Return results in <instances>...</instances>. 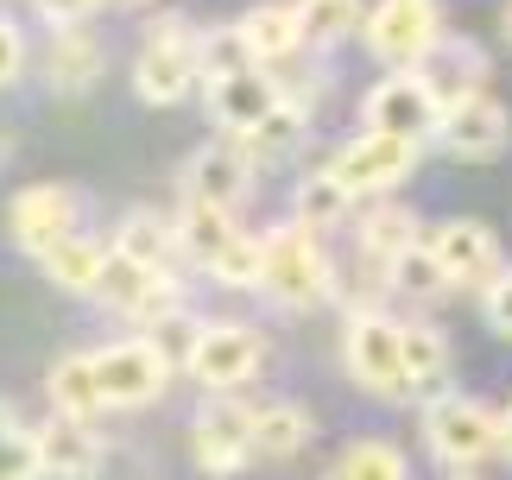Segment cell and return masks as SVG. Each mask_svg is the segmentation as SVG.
<instances>
[{"label":"cell","mask_w":512,"mask_h":480,"mask_svg":"<svg viewBox=\"0 0 512 480\" xmlns=\"http://www.w3.org/2000/svg\"><path fill=\"white\" fill-rule=\"evenodd\" d=\"M260 291L272 297L279 310H310L336 291V266H329L323 240L310 234L304 222H279L266 234V278Z\"/></svg>","instance_id":"1"},{"label":"cell","mask_w":512,"mask_h":480,"mask_svg":"<svg viewBox=\"0 0 512 480\" xmlns=\"http://www.w3.org/2000/svg\"><path fill=\"white\" fill-rule=\"evenodd\" d=\"M342 367L354 373V386H367L373 398H405V323H392L386 310H348L342 323Z\"/></svg>","instance_id":"2"},{"label":"cell","mask_w":512,"mask_h":480,"mask_svg":"<svg viewBox=\"0 0 512 480\" xmlns=\"http://www.w3.org/2000/svg\"><path fill=\"white\" fill-rule=\"evenodd\" d=\"M361 38L386 70H418L424 57L443 45V7L437 0H380V7L367 13Z\"/></svg>","instance_id":"3"},{"label":"cell","mask_w":512,"mask_h":480,"mask_svg":"<svg viewBox=\"0 0 512 480\" xmlns=\"http://www.w3.org/2000/svg\"><path fill=\"white\" fill-rule=\"evenodd\" d=\"M424 443L443 468H475L481 455L500 449V411L468 392H449L437 405H424Z\"/></svg>","instance_id":"4"},{"label":"cell","mask_w":512,"mask_h":480,"mask_svg":"<svg viewBox=\"0 0 512 480\" xmlns=\"http://www.w3.org/2000/svg\"><path fill=\"white\" fill-rule=\"evenodd\" d=\"M184 367L196 373V386H209L215 398H234V392H241L253 373L266 367V342H260V329H241V323H209V329H196V335H190Z\"/></svg>","instance_id":"5"},{"label":"cell","mask_w":512,"mask_h":480,"mask_svg":"<svg viewBox=\"0 0 512 480\" xmlns=\"http://www.w3.org/2000/svg\"><path fill=\"white\" fill-rule=\"evenodd\" d=\"M95 379L108 405H152L171 386V354L152 335H127V342L95 348Z\"/></svg>","instance_id":"6"},{"label":"cell","mask_w":512,"mask_h":480,"mask_svg":"<svg viewBox=\"0 0 512 480\" xmlns=\"http://www.w3.org/2000/svg\"><path fill=\"white\" fill-rule=\"evenodd\" d=\"M418 158H424V146L418 139H399V133H354L348 146L336 152V171L342 184L354 190V196H386L392 184H405L411 171H418Z\"/></svg>","instance_id":"7"},{"label":"cell","mask_w":512,"mask_h":480,"mask_svg":"<svg viewBox=\"0 0 512 480\" xmlns=\"http://www.w3.org/2000/svg\"><path fill=\"white\" fill-rule=\"evenodd\" d=\"M190 455H196V468L215 474V480L241 474L253 455H260V443H253V405L215 398L209 411H196V424H190Z\"/></svg>","instance_id":"8"},{"label":"cell","mask_w":512,"mask_h":480,"mask_svg":"<svg viewBox=\"0 0 512 480\" xmlns=\"http://www.w3.org/2000/svg\"><path fill=\"white\" fill-rule=\"evenodd\" d=\"M361 114H367V127H373V133H399V139H418V146H424L430 133H437V120H443L437 95L424 89V76H418V70H386L380 83L367 89Z\"/></svg>","instance_id":"9"},{"label":"cell","mask_w":512,"mask_h":480,"mask_svg":"<svg viewBox=\"0 0 512 480\" xmlns=\"http://www.w3.org/2000/svg\"><path fill=\"white\" fill-rule=\"evenodd\" d=\"M7 222H13V240H19L32 259H45L51 247H64L70 234H83V228H76V190H64V184H32V190H19L13 209H7Z\"/></svg>","instance_id":"10"},{"label":"cell","mask_w":512,"mask_h":480,"mask_svg":"<svg viewBox=\"0 0 512 480\" xmlns=\"http://www.w3.org/2000/svg\"><path fill=\"white\" fill-rule=\"evenodd\" d=\"M487 51L475 45V38H449L443 32V45L418 64V76H424V89L437 95V108L449 114V108H462V102H475V95L487 89Z\"/></svg>","instance_id":"11"},{"label":"cell","mask_w":512,"mask_h":480,"mask_svg":"<svg viewBox=\"0 0 512 480\" xmlns=\"http://www.w3.org/2000/svg\"><path fill=\"white\" fill-rule=\"evenodd\" d=\"M184 190H190V203H209V209H241L247 203V190H253V158L241 146H203V152H190V165H184Z\"/></svg>","instance_id":"12"},{"label":"cell","mask_w":512,"mask_h":480,"mask_svg":"<svg viewBox=\"0 0 512 480\" xmlns=\"http://www.w3.org/2000/svg\"><path fill=\"white\" fill-rule=\"evenodd\" d=\"M279 102H285V89H279L272 70H247V76H228V83H209V114H215V127L234 133V139L260 133Z\"/></svg>","instance_id":"13"},{"label":"cell","mask_w":512,"mask_h":480,"mask_svg":"<svg viewBox=\"0 0 512 480\" xmlns=\"http://www.w3.org/2000/svg\"><path fill=\"white\" fill-rule=\"evenodd\" d=\"M430 253L443 259L449 285H481L487 291L500 278V240L481 222H443L437 234H430Z\"/></svg>","instance_id":"14"},{"label":"cell","mask_w":512,"mask_h":480,"mask_svg":"<svg viewBox=\"0 0 512 480\" xmlns=\"http://www.w3.org/2000/svg\"><path fill=\"white\" fill-rule=\"evenodd\" d=\"M32 436H38V474H51V480H95L102 474V436H95V424L51 417Z\"/></svg>","instance_id":"15"},{"label":"cell","mask_w":512,"mask_h":480,"mask_svg":"<svg viewBox=\"0 0 512 480\" xmlns=\"http://www.w3.org/2000/svg\"><path fill=\"white\" fill-rule=\"evenodd\" d=\"M437 139L456 158H494L506 139H512V120L500 102H487V95H475V102H462V108H449L437 120Z\"/></svg>","instance_id":"16"},{"label":"cell","mask_w":512,"mask_h":480,"mask_svg":"<svg viewBox=\"0 0 512 480\" xmlns=\"http://www.w3.org/2000/svg\"><path fill=\"white\" fill-rule=\"evenodd\" d=\"M45 398H51L57 417H70V424H95V417L108 411L102 379H95V354H57L51 373H45Z\"/></svg>","instance_id":"17"},{"label":"cell","mask_w":512,"mask_h":480,"mask_svg":"<svg viewBox=\"0 0 512 480\" xmlns=\"http://www.w3.org/2000/svg\"><path fill=\"white\" fill-rule=\"evenodd\" d=\"M449 335L437 323H405V398L418 405H437L449 398Z\"/></svg>","instance_id":"18"},{"label":"cell","mask_w":512,"mask_h":480,"mask_svg":"<svg viewBox=\"0 0 512 480\" xmlns=\"http://www.w3.org/2000/svg\"><path fill=\"white\" fill-rule=\"evenodd\" d=\"M196 76H203L196 51H165V45H146L140 57H133V95H140V102H152V108L184 102Z\"/></svg>","instance_id":"19"},{"label":"cell","mask_w":512,"mask_h":480,"mask_svg":"<svg viewBox=\"0 0 512 480\" xmlns=\"http://www.w3.org/2000/svg\"><path fill=\"white\" fill-rule=\"evenodd\" d=\"M45 83L57 95H83L102 83V45L83 32V26H70V32H57L51 38V51H45Z\"/></svg>","instance_id":"20"},{"label":"cell","mask_w":512,"mask_h":480,"mask_svg":"<svg viewBox=\"0 0 512 480\" xmlns=\"http://www.w3.org/2000/svg\"><path fill=\"white\" fill-rule=\"evenodd\" d=\"M108 259H114L108 240H95V234H70L64 247H51L45 259H38V266H45V278H51L57 291H102Z\"/></svg>","instance_id":"21"},{"label":"cell","mask_w":512,"mask_h":480,"mask_svg":"<svg viewBox=\"0 0 512 480\" xmlns=\"http://www.w3.org/2000/svg\"><path fill=\"white\" fill-rule=\"evenodd\" d=\"M241 32L253 38L260 64H285V57H298L310 45L304 38V7H285V0H266V7L241 13Z\"/></svg>","instance_id":"22"},{"label":"cell","mask_w":512,"mask_h":480,"mask_svg":"<svg viewBox=\"0 0 512 480\" xmlns=\"http://www.w3.org/2000/svg\"><path fill=\"white\" fill-rule=\"evenodd\" d=\"M411 247H424V228H418V215L399 209V203H380V209H367V222H361V253L373 259V266H399V259Z\"/></svg>","instance_id":"23"},{"label":"cell","mask_w":512,"mask_h":480,"mask_svg":"<svg viewBox=\"0 0 512 480\" xmlns=\"http://www.w3.org/2000/svg\"><path fill=\"white\" fill-rule=\"evenodd\" d=\"M348 209H354V190L342 184L336 171H304L298 190H291V222H304L310 234H317V228H336Z\"/></svg>","instance_id":"24"},{"label":"cell","mask_w":512,"mask_h":480,"mask_svg":"<svg viewBox=\"0 0 512 480\" xmlns=\"http://www.w3.org/2000/svg\"><path fill=\"white\" fill-rule=\"evenodd\" d=\"M310 436H317V417H310L304 405H291V398H279V405H253V443H260V455H298Z\"/></svg>","instance_id":"25"},{"label":"cell","mask_w":512,"mask_h":480,"mask_svg":"<svg viewBox=\"0 0 512 480\" xmlns=\"http://www.w3.org/2000/svg\"><path fill=\"white\" fill-rule=\"evenodd\" d=\"M234 240V215L228 209H209V203H184V215H177V247H184L196 266H215L222 259V247Z\"/></svg>","instance_id":"26"},{"label":"cell","mask_w":512,"mask_h":480,"mask_svg":"<svg viewBox=\"0 0 512 480\" xmlns=\"http://www.w3.org/2000/svg\"><path fill=\"white\" fill-rule=\"evenodd\" d=\"M196 64H203L209 83H228V76L260 70V51H253V38L241 32V19H234V26H209V32H203V45H196Z\"/></svg>","instance_id":"27"},{"label":"cell","mask_w":512,"mask_h":480,"mask_svg":"<svg viewBox=\"0 0 512 480\" xmlns=\"http://www.w3.org/2000/svg\"><path fill=\"white\" fill-rule=\"evenodd\" d=\"M165 247H177V228H165V215H152V209H133L114 228V253L146 266V272H165Z\"/></svg>","instance_id":"28"},{"label":"cell","mask_w":512,"mask_h":480,"mask_svg":"<svg viewBox=\"0 0 512 480\" xmlns=\"http://www.w3.org/2000/svg\"><path fill=\"white\" fill-rule=\"evenodd\" d=\"M386 285L399 291V297H411V304H437L443 291H456V285H449V272H443V259L430 253V240H424V247H411L399 266H386Z\"/></svg>","instance_id":"29"},{"label":"cell","mask_w":512,"mask_h":480,"mask_svg":"<svg viewBox=\"0 0 512 480\" xmlns=\"http://www.w3.org/2000/svg\"><path fill=\"white\" fill-rule=\"evenodd\" d=\"M336 480H411V468H405L399 443H386V436H361V443L342 449Z\"/></svg>","instance_id":"30"},{"label":"cell","mask_w":512,"mask_h":480,"mask_svg":"<svg viewBox=\"0 0 512 480\" xmlns=\"http://www.w3.org/2000/svg\"><path fill=\"white\" fill-rule=\"evenodd\" d=\"M304 133H310V108H304V102H279V108L266 114L260 133L241 139V152H247V158H260V152H266V158H285V152L304 146Z\"/></svg>","instance_id":"31"},{"label":"cell","mask_w":512,"mask_h":480,"mask_svg":"<svg viewBox=\"0 0 512 480\" xmlns=\"http://www.w3.org/2000/svg\"><path fill=\"white\" fill-rule=\"evenodd\" d=\"M215 285H228V291H260V278H266V234H234L222 259L209 266Z\"/></svg>","instance_id":"32"},{"label":"cell","mask_w":512,"mask_h":480,"mask_svg":"<svg viewBox=\"0 0 512 480\" xmlns=\"http://www.w3.org/2000/svg\"><path fill=\"white\" fill-rule=\"evenodd\" d=\"M361 26H367L361 0H304V38L310 45H336V38L361 32Z\"/></svg>","instance_id":"33"},{"label":"cell","mask_w":512,"mask_h":480,"mask_svg":"<svg viewBox=\"0 0 512 480\" xmlns=\"http://www.w3.org/2000/svg\"><path fill=\"white\" fill-rule=\"evenodd\" d=\"M0 480H38V436L0 405Z\"/></svg>","instance_id":"34"},{"label":"cell","mask_w":512,"mask_h":480,"mask_svg":"<svg viewBox=\"0 0 512 480\" xmlns=\"http://www.w3.org/2000/svg\"><path fill=\"white\" fill-rule=\"evenodd\" d=\"M177 316H184V285L159 272V278L146 285V297L127 310V323H140V329H165V323H177Z\"/></svg>","instance_id":"35"},{"label":"cell","mask_w":512,"mask_h":480,"mask_svg":"<svg viewBox=\"0 0 512 480\" xmlns=\"http://www.w3.org/2000/svg\"><path fill=\"white\" fill-rule=\"evenodd\" d=\"M152 278H159V272H146V266H133V259L114 253V259H108V272H102V291H95V297H108L114 310H133V304L146 297Z\"/></svg>","instance_id":"36"},{"label":"cell","mask_w":512,"mask_h":480,"mask_svg":"<svg viewBox=\"0 0 512 480\" xmlns=\"http://www.w3.org/2000/svg\"><path fill=\"white\" fill-rule=\"evenodd\" d=\"M146 45H165V51H196V45H203V32H196L184 13H159V19L146 26Z\"/></svg>","instance_id":"37"},{"label":"cell","mask_w":512,"mask_h":480,"mask_svg":"<svg viewBox=\"0 0 512 480\" xmlns=\"http://www.w3.org/2000/svg\"><path fill=\"white\" fill-rule=\"evenodd\" d=\"M481 310H487V323H494V335L512 342V272H500L494 285L481 291Z\"/></svg>","instance_id":"38"},{"label":"cell","mask_w":512,"mask_h":480,"mask_svg":"<svg viewBox=\"0 0 512 480\" xmlns=\"http://www.w3.org/2000/svg\"><path fill=\"white\" fill-rule=\"evenodd\" d=\"M19 76H26V38L13 19H0V89H13Z\"/></svg>","instance_id":"39"},{"label":"cell","mask_w":512,"mask_h":480,"mask_svg":"<svg viewBox=\"0 0 512 480\" xmlns=\"http://www.w3.org/2000/svg\"><path fill=\"white\" fill-rule=\"evenodd\" d=\"M95 7H102V0H38V13H45V19H51V26H57V32H70V26H83V19H89Z\"/></svg>","instance_id":"40"},{"label":"cell","mask_w":512,"mask_h":480,"mask_svg":"<svg viewBox=\"0 0 512 480\" xmlns=\"http://www.w3.org/2000/svg\"><path fill=\"white\" fill-rule=\"evenodd\" d=\"M500 455H506V462H512V405L500 411Z\"/></svg>","instance_id":"41"},{"label":"cell","mask_w":512,"mask_h":480,"mask_svg":"<svg viewBox=\"0 0 512 480\" xmlns=\"http://www.w3.org/2000/svg\"><path fill=\"white\" fill-rule=\"evenodd\" d=\"M506 38H512V7H506Z\"/></svg>","instance_id":"42"},{"label":"cell","mask_w":512,"mask_h":480,"mask_svg":"<svg viewBox=\"0 0 512 480\" xmlns=\"http://www.w3.org/2000/svg\"><path fill=\"white\" fill-rule=\"evenodd\" d=\"M0 158H7V133H0Z\"/></svg>","instance_id":"43"},{"label":"cell","mask_w":512,"mask_h":480,"mask_svg":"<svg viewBox=\"0 0 512 480\" xmlns=\"http://www.w3.org/2000/svg\"><path fill=\"white\" fill-rule=\"evenodd\" d=\"M456 480H475V474H456Z\"/></svg>","instance_id":"44"}]
</instances>
